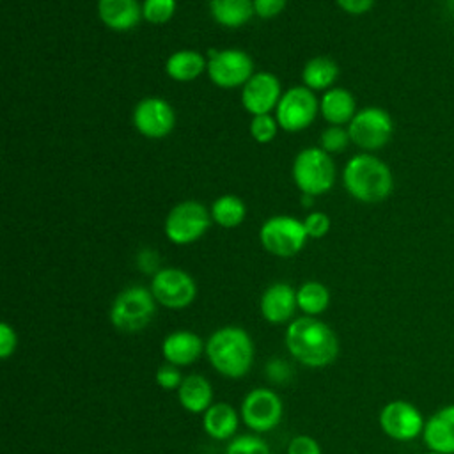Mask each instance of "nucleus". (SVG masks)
Masks as SVG:
<instances>
[{
	"instance_id": "f257e3e1",
	"label": "nucleus",
	"mask_w": 454,
	"mask_h": 454,
	"mask_svg": "<svg viewBox=\"0 0 454 454\" xmlns=\"http://www.w3.org/2000/svg\"><path fill=\"white\" fill-rule=\"evenodd\" d=\"M287 353L305 367L319 369L339 356L337 333L321 319L310 316L294 317L284 335Z\"/></svg>"
},
{
	"instance_id": "f03ea898",
	"label": "nucleus",
	"mask_w": 454,
	"mask_h": 454,
	"mask_svg": "<svg viewBox=\"0 0 454 454\" xmlns=\"http://www.w3.org/2000/svg\"><path fill=\"white\" fill-rule=\"evenodd\" d=\"M211 367L231 380L243 378L254 364V340L248 332L236 325L216 328L206 340L204 349Z\"/></svg>"
},
{
	"instance_id": "7ed1b4c3",
	"label": "nucleus",
	"mask_w": 454,
	"mask_h": 454,
	"mask_svg": "<svg viewBox=\"0 0 454 454\" xmlns=\"http://www.w3.org/2000/svg\"><path fill=\"white\" fill-rule=\"evenodd\" d=\"M346 192L365 204H378L390 197L394 174L390 167L372 153H358L348 160L342 170Z\"/></svg>"
},
{
	"instance_id": "20e7f679",
	"label": "nucleus",
	"mask_w": 454,
	"mask_h": 454,
	"mask_svg": "<svg viewBox=\"0 0 454 454\" xmlns=\"http://www.w3.org/2000/svg\"><path fill=\"white\" fill-rule=\"evenodd\" d=\"M156 300L151 289L144 286H129L122 289L110 305V323L115 330L135 333L149 326L156 314Z\"/></svg>"
},
{
	"instance_id": "39448f33",
	"label": "nucleus",
	"mask_w": 454,
	"mask_h": 454,
	"mask_svg": "<svg viewBox=\"0 0 454 454\" xmlns=\"http://www.w3.org/2000/svg\"><path fill=\"white\" fill-rule=\"evenodd\" d=\"M335 174L332 156L321 147H305L293 161V179L303 195L317 197L330 192Z\"/></svg>"
},
{
	"instance_id": "423d86ee",
	"label": "nucleus",
	"mask_w": 454,
	"mask_h": 454,
	"mask_svg": "<svg viewBox=\"0 0 454 454\" xmlns=\"http://www.w3.org/2000/svg\"><path fill=\"white\" fill-rule=\"evenodd\" d=\"M261 245L277 257H293L307 243L309 236L303 222L291 215H275L264 220L259 231Z\"/></svg>"
},
{
	"instance_id": "0eeeda50",
	"label": "nucleus",
	"mask_w": 454,
	"mask_h": 454,
	"mask_svg": "<svg viewBox=\"0 0 454 454\" xmlns=\"http://www.w3.org/2000/svg\"><path fill=\"white\" fill-rule=\"evenodd\" d=\"M351 142L364 153H374L385 147L394 135L390 114L380 106H365L355 114L348 124Z\"/></svg>"
},
{
	"instance_id": "6e6552de",
	"label": "nucleus",
	"mask_w": 454,
	"mask_h": 454,
	"mask_svg": "<svg viewBox=\"0 0 454 454\" xmlns=\"http://www.w3.org/2000/svg\"><path fill=\"white\" fill-rule=\"evenodd\" d=\"M211 211L202 202L183 200L165 218V236L176 245H190L200 239L211 225Z\"/></svg>"
},
{
	"instance_id": "1a4fd4ad",
	"label": "nucleus",
	"mask_w": 454,
	"mask_h": 454,
	"mask_svg": "<svg viewBox=\"0 0 454 454\" xmlns=\"http://www.w3.org/2000/svg\"><path fill=\"white\" fill-rule=\"evenodd\" d=\"M239 415L241 422L255 434L268 433L280 424L284 415V404L275 390L268 387H259L252 388L243 397Z\"/></svg>"
},
{
	"instance_id": "9d476101",
	"label": "nucleus",
	"mask_w": 454,
	"mask_h": 454,
	"mask_svg": "<svg viewBox=\"0 0 454 454\" xmlns=\"http://www.w3.org/2000/svg\"><path fill=\"white\" fill-rule=\"evenodd\" d=\"M319 112V101L305 85H296L282 92L275 108V119L284 131L294 133L309 128Z\"/></svg>"
},
{
	"instance_id": "9b49d317",
	"label": "nucleus",
	"mask_w": 454,
	"mask_h": 454,
	"mask_svg": "<svg viewBox=\"0 0 454 454\" xmlns=\"http://www.w3.org/2000/svg\"><path fill=\"white\" fill-rule=\"evenodd\" d=\"M209 80L222 89L245 85L254 74L252 57L239 48L211 50L207 59Z\"/></svg>"
},
{
	"instance_id": "f8f14e48",
	"label": "nucleus",
	"mask_w": 454,
	"mask_h": 454,
	"mask_svg": "<svg viewBox=\"0 0 454 454\" xmlns=\"http://www.w3.org/2000/svg\"><path fill=\"white\" fill-rule=\"evenodd\" d=\"M154 300L172 310L186 309L197 296V284L190 273L181 268H161L151 278Z\"/></svg>"
},
{
	"instance_id": "ddd939ff",
	"label": "nucleus",
	"mask_w": 454,
	"mask_h": 454,
	"mask_svg": "<svg viewBox=\"0 0 454 454\" xmlns=\"http://www.w3.org/2000/svg\"><path fill=\"white\" fill-rule=\"evenodd\" d=\"M381 431L395 442H411L417 436H422L424 417L420 410L403 399H394L387 403L378 415Z\"/></svg>"
},
{
	"instance_id": "4468645a",
	"label": "nucleus",
	"mask_w": 454,
	"mask_h": 454,
	"mask_svg": "<svg viewBox=\"0 0 454 454\" xmlns=\"http://www.w3.org/2000/svg\"><path fill=\"white\" fill-rule=\"evenodd\" d=\"M133 124L145 138H165L176 124V114L161 98H144L133 108Z\"/></svg>"
},
{
	"instance_id": "2eb2a0df",
	"label": "nucleus",
	"mask_w": 454,
	"mask_h": 454,
	"mask_svg": "<svg viewBox=\"0 0 454 454\" xmlns=\"http://www.w3.org/2000/svg\"><path fill=\"white\" fill-rule=\"evenodd\" d=\"M282 98L280 82L273 73L259 71L241 89V105L252 115L271 114Z\"/></svg>"
},
{
	"instance_id": "dca6fc26",
	"label": "nucleus",
	"mask_w": 454,
	"mask_h": 454,
	"mask_svg": "<svg viewBox=\"0 0 454 454\" xmlns=\"http://www.w3.org/2000/svg\"><path fill=\"white\" fill-rule=\"evenodd\" d=\"M259 309H261V316L268 323L271 325L287 323L298 309L296 289L287 282H275L268 286L261 296Z\"/></svg>"
},
{
	"instance_id": "f3484780",
	"label": "nucleus",
	"mask_w": 454,
	"mask_h": 454,
	"mask_svg": "<svg viewBox=\"0 0 454 454\" xmlns=\"http://www.w3.org/2000/svg\"><path fill=\"white\" fill-rule=\"evenodd\" d=\"M206 349V342L190 330H176L165 335L161 342V355L167 364L186 367L197 362Z\"/></svg>"
},
{
	"instance_id": "a211bd4d",
	"label": "nucleus",
	"mask_w": 454,
	"mask_h": 454,
	"mask_svg": "<svg viewBox=\"0 0 454 454\" xmlns=\"http://www.w3.org/2000/svg\"><path fill=\"white\" fill-rule=\"evenodd\" d=\"M422 440L429 450L454 454V404L442 406L426 420Z\"/></svg>"
},
{
	"instance_id": "6ab92c4d",
	"label": "nucleus",
	"mask_w": 454,
	"mask_h": 454,
	"mask_svg": "<svg viewBox=\"0 0 454 454\" xmlns=\"http://www.w3.org/2000/svg\"><path fill=\"white\" fill-rule=\"evenodd\" d=\"M98 16L108 28L117 32L135 28L144 18L138 0H98Z\"/></svg>"
},
{
	"instance_id": "aec40b11",
	"label": "nucleus",
	"mask_w": 454,
	"mask_h": 454,
	"mask_svg": "<svg viewBox=\"0 0 454 454\" xmlns=\"http://www.w3.org/2000/svg\"><path fill=\"white\" fill-rule=\"evenodd\" d=\"M239 420H241L239 411L227 403H213L202 413V427L206 434L218 442L232 440L238 431Z\"/></svg>"
},
{
	"instance_id": "412c9836",
	"label": "nucleus",
	"mask_w": 454,
	"mask_h": 454,
	"mask_svg": "<svg viewBox=\"0 0 454 454\" xmlns=\"http://www.w3.org/2000/svg\"><path fill=\"white\" fill-rule=\"evenodd\" d=\"M176 392L181 408L188 413L202 415L213 404V387L202 374H186Z\"/></svg>"
},
{
	"instance_id": "4be33fe9",
	"label": "nucleus",
	"mask_w": 454,
	"mask_h": 454,
	"mask_svg": "<svg viewBox=\"0 0 454 454\" xmlns=\"http://www.w3.org/2000/svg\"><path fill=\"white\" fill-rule=\"evenodd\" d=\"M319 112L330 124L344 126L349 124L358 112L356 99L348 89L333 87L323 94L319 101Z\"/></svg>"
},
{
	"instance_id": "5701e85b",
	"label": "nucleus",
	"mask_w": 454,
	"mask_h": 454,
	"mask_svg": "<svg viewBox=\"0 0 454 454\" xmlns=\"http://www.w3.org/2000/svg\"><path fill=\"white\" fill-rule=\"evenodd\" d=\"M207 71V60L195 50H177L165 62V73L176 82H193Z\"/></svg>"
},
{
	"instance_id": "b1692460",
	"label": "nucleus",
	"mask_w": 454,
	"mask_h": 454,
	"mask_svg": "<svg viewBox=\"0 0 454 454\" xmlns=\"http://www.w3.org/2000/svg\"><path fill=\"white\" fill-rule=\"evenodd\" d=\"M213 20L227 28H238L250 21L254 12V0H209Z\"/></svg>"
},
{
	"instance_id": "393cba45",
	"label": "nucleus",
	"mask_w": 454,
	"mask_h": 454,
	"mask_svg": "<svg viewBox=\"0 0 454 454\" xmlns=\"http://www.w3.org/2000/svg\"><path fill=\"white\" fill-rule=\"evenodd\" d=\"M339 76V66L330 57H314L307 60L301 71L305 87L310 90H328Z\"/></svg>"
},
{
	"instance_id": "a878e982",
	"label": "nucleus",
	"mask_w": 454,
	"mask_h": 454,
	"mask_svg": "<svg viewBox=\"0 0 454 454\" xmlns=\"http://www.w3.org/2000/svg\"><path fill=\"white\" fill-rule=\"evenodd\" d=\"M296 301L303 316L317 317L330 305V291L317 280H307L296 289Z\"/></svg>"
},
{
	"instance_id": "bb28decb",
	"label": "nucleus",
	"mask_w": 454,
	"mask_h": 454,
	"mask_svg": "<svg viewBox=\"0 0 454 454\" xmlns=\"http://www.w3.org/2000/svg\"><path fill=\"white\" fill-rule=\"evenodd\" d=\"M245 215H247L245 202L239 197L231 193L218 197L211 206L213 222L225 229L238 227L245 220Z\"/></svg>"
},
{
	"instance_id": "cd10ccee",
	"label": "nucleus",
	"mask_w": 454,
	"mask_h": 454,
	"mask_svg": "<svg viewBox=\"0 0 454 454\" xmlns=\"http://www.w3.org/2000/svg\"><path fill=\"white\" fill-rule=\"evenodd\" d=\"M225 454H271V449L257 434H238L229 440Z\"/></svg>"
},
{
	"instance_id": "c85d7f7f",
	"label": "nucleus",
	"mask_w": 454,
	"mask_h": 454,
	"mask_svg": "<svg viewBox=\"0 0 454 454\" xmlns=\"http://www.w3.org/2000/svg\"><path fill=\"white\" fill-rule=\"evenodd\" d=\"M176 12V0H144L142 14L151 25H163L170 21Z\"/></svg>"
},
{
	"instance_id": "c756f323",
	"label": "nucleus",
	"mask_w": 454,
	"mask_h": 454,
	"mask_svg": "<svg viewBox=\"0 0 454 454\" xmlns=\"http://www.w3.org/2000/svg\"><path fill=\"white\" fill-rule=\"evenodd\" d=\"M349 142H351V138H349L348 128H344V126L330 124L326 129L321 131V137H319V147L323 151H326L328 154L346 151Z\"/></svg>"
},
{
	"instance_id": "7c9ffc66",
	"label": "nucleus",
	"mask_w": 454,
	"mask_h": 454,
	"mask_svg": "<svg viewBox=\"0 0 454 454\" xmlns=\"http://www.w3.org/2000/svg\"><path fill=\"white\" fill-rule=\"evenodd\" d=\"M278 122L271 114H264V115H254L250 121V135L255 142L259 144H268L275 138L277 129H278Z\"/></svg>"
},
{
	"instance_id": "2f4dec72",
	"label": "nucleus",
	"mask_w": 454,
	"mask_h": 454,
	"mask_svg": "<svg viewBox=\"0 0 454 454\" xmlns=\"http://www.w3.org/2000/svg\"><path fill=\"white\" fill-rule=\"evenodd\" d=\"M183 378L184 376L181 374L179 367L167 364V362L163 365H160L154 372V381L163 390H177L179 385L183 383Z\"/></svg>"
},
{
	"instance_id": "473e14b6",
	"label": "nucleus",
	"mask_w": 454,
	"mask_h": 454,
	"mask_svg": "<svg viewBox=\"0 0 454 454\" xmlns=\"http://www.w3.org/2000/svg\"><path fill=\"white\" fill-rule=\"evenodd\" d=\"M303 227H305L309 238L319 239V238L326 236L330 231V216L323 211H312L305 216Z\"/></svg>"
},
{
	"instance_id": "72a5a7b5",
	"label": "nucleus",
	"mask_w": 454,
	"mask_h": 454,
	"mask_svg": "<svg viewBox=\"0 0 454 454\" xmlns=\"http://www.w3.org/2000/svg\"><path fill=\"white\" fill-rule=\"evenodd\" d=\"M287 454H323L316 438L309 434H296L287 445Z\"/></svg>"
},
{
	"instance_id": "f704fd0d",
	"label": "nucleus",
	"mask_w": 454,
	"mask_h": 454,
	"mask_svg": "<svg viewBox=\"0 0 454 454\" xmlns=\"http://www.w3.org/2000/svg\"><path fill=\"white\" fill-rule=\"evenodd\" d=\"M16 346H18V333H16V330L9 323H5V321L0 323V356L4 360H7L16 351Z\"/></svg>"
},
{
	"instance_id": "c9c22d12",
	"label": "nucleus",
	"mask_w": 454,
	"mask_h": 454,
	"mask_svg": "<svg viewBox=\"0 0 454 454\" xmlns=\"http://www.w3.org/2000/svg\"><path fill=\"white\" fill-rule=\"evenodd\" d=\"M287 0H254V12L262 18L270 20L280 14L286 9Z\"/></svg>"
},
{
	"instance_id": "e433bc0d",
	"label": "nucleus",
	"mask_w": 454,
	"mask_h": 454,
	"mask_svg": "<svg viewBox=\"0 0 454 454\" xmlns=\"http://www.w3.org/2000/svg\"><path fill=\"white\" fill-rule=\"evenodd\" d=\"M289 365L282 360H271L266 364V378L282 385L289 380Z\"/></svg>"
},
{
	"instance_id": "4c0bfd02",
	"label": "nucleus",
	"mask_w": 454,
	"mask_h": 454,
	"mask_svg": "<svg viewBox=\"0 0 454 454\" xmlns=\"http://www.w3.org/2000/svg\"><path fill=\"white\" fill-rule=\"evenodd\" d=\"M335 2L344 12L355 14V16L369 12L374 5V0H335Z\"/></svg>"
},
{
	"instance_id": "58836bf2",
	"label": "nucleus",
	"mask_w": 454,
	"mask_h": 454,
	"mask_svg": "<svg viewBox=\"0 0 454 454\" xmlns=\"http://www.w3.org/2000/svg\"><path fill=\"white\" fill-rule=\"evenodd\" d=\"M138 266L144 270V271H153L154 268H158V255L151 250H144L140 252L138 255Z\"/></svg>"
},
{
	"instance_id": "ea45409f",
	"label": "nucleus",
	"mask_w": 454,
	"mask_h": 454,
	"mask_svg": "<svg viewBox=\"0 0 454 454\" xmlns=\"http://www.w3.org/2000/svg\"><path fill=\"white\" fill-rule=\"evenodd\" d=\"M426 454H442V452H434V450H427Z\"/></svg>"
}]
</instances>
